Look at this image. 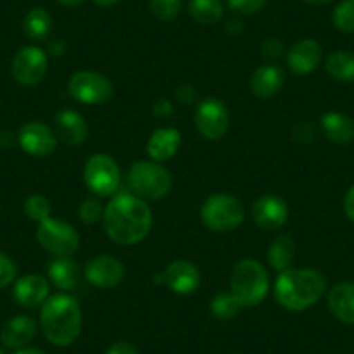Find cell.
<instances>
[{"label":"cell","instance_id":"6da1fadb","mask_svg":"<svg viewBox=\"0 0 354 354\" xmlns=\"http://www.w3.org/2000/svg\"><path fill=\"white\" fill-rule=\"evenodd\" d=\"M103 226L108 236L118 245H136L145 240L153 226L148 203L136 195L122 193L106 205Z\"/></svg>","mask_w":354,"mask_h":354},{"label":"cell","instance_id":"7a4b0ae2","mask_svg":"<svg viewBox=\"0 0 354 354\" xmlns=\"http://www.w3.org/2000/svg\"><path fill=\"white\" fill-rule=\"evenodd\" d=\"M326 290V278L322 271L287 270L280 273L274 283V299L281 308L292 313L306 311L323 297Z\"/></svg>","mask_w":354,"mask_h":354},{"label":"cell","instance_id":"3957f363","mask_svg":"<svg viewBox=\"0 0 354 354\" xmlns=\"http://www.w3.org/2000/svg\"><path fill=\"white\" fill-rule=\"evenodd\" d=\"M40 326L54 346H71L82 332V309L77 299L57 294L47 299L40 311Z\"/></svg>","mask_w":354,"mask_h":354},{"label":"cell","instance_id":"277c9868","mask_svg":"<svg viewBox=\"0 0 354 354\" xmlns=\"http://www.w3.org/2000/svg\"><path fill=\"white\" fill-rule=\"evenodd\" d=\"M230 288L241 308H254L270 292V274L259 261L243 259L231 271Z\"/></svg>","mask_w":354,"mask_h":354},{"label":"cell","instance_id":"5b68a950","mask_svg":"<svg viewBox=\"0 0 354 354\" xmlns=\"http://www.w3.org/2000/svg\"><path fill=\"white\" fill-rule=\"evenodd\" d=\"M129 185L136 196L141 200H155L165 198L172 189V176L169 170L158 162L153 160H141L136 162L129 170Z\"/></svg>","mask_w":354,"mask_h":354},{"label":"cell","instance_id":"8992f818","mask_svg":"<svg viewBox=\"0 0 354 354\" xmlns=\"http://www.w3.org/2000/svg\"><path fill=\"white\" fill-rule=\"evenodd\" d=\"M200 219L203 226L216 233H227L233 231L243 223L245 207L236 196L227 193H216L210 195L200 209Z\"/></svg>","mask_w":354,"mask_h":354},{"label":"cell","instance_id":"52a82bcc","mask_svg":"<svg viewBox=\"0 0 354 354\" xmlns=\"http://www.w3.org/2000/svg\"><path fill=\"white\" fill-rule=\"evenodd\" d=\"M85 185L94 195L111 196L122 185V172L118 163L106 153H97L87 160L84 169Z\"/></svg>","mask_w":354,"mask_h":354},{"label":"cell","instance_id":"ba28073f","mask_svg":"<svg viewBox=\"0 0 354 354\" xmlns=\"http://www.w3.org/2000/svg\"><path fill=\"white\" fill-rule=\"evenodd\" d=\"M37 240L49 254L56 255V257H70L80 245V236H78L77 230L71 224L54 219V217L39 223Z\"/></svg>","mask_w":354,"mask_h":354},{"label":"cell","instance_id":"9c48e42d","mask_svg":"<svg viewBox=\"0 0 354 354\" xmlns=\"http://www.w3.org/2000/svg\"><path fill=\"white\" fill-rule=\"evenodd\" d=\"M68 93L75 101L84 104H103L113 96V84L97 71H77L68 82Z\"/></svg>","mask_w":354,"mask_h":354},{"label":"cell","instance_id":"30bf717a","mask_svg":"<svg viewBox=\"0 0 354 354\" xmlns=\"http://www.w3.org/2000/svg\"><path fill=\"white\" fill-rule=\"evenodd\" d=\"M47 68H49L47 54L40 47L26 46L16 53L11 64V73L18 84L32 87L44 80Z\"/></svg>","mask_w":354,"mask_h":354},{"label":"cell","instance_id":"8fae6325","mask_svg":"<svg viewBox=\"0 0 354 354\" xmlns=\"http://www.w3.org/2000/svg\"><path fill=\"white\" fill-rule=\"evenodd\" d=\"M195 125L200 134L210 141H219L230 129V111L216 97L202 101L195 111Z\"/></svg>","mask_w":354,"mask_h":354},{"label":"cell","instance_id":"7c38bea8","mask_svg":"<svg viewBox=\"0 0 354 354\" xmlns=\"http://www.w3.org/2000/svg\"><path fill=\"white\" fill-rule=\"evenodd\" d=\"M84 274L91 285L110 290L124 281L125 266L113 255H97L85 264Z\"/></svg>","mask_w":354,"mask_h":354},{"label":"cell","instance_id":"4fadbf2b","mask_svg":"<svg viewBox=\"0 0 354 354\" xmlns=\"http://www.w3.org/2000/svg\"><path fill=\"white\" fill-rule=\"evenodd\" d=\"M18 142L25 153L32 156H49L56 151L57 138L44 122H28L18 132Z\"/></svg>","mask_w":354,"mask_h":354},{"label":"cell","instance_id":"5bb4252c","mask_svg":"<svg viewBox=\"0 0 354 354\" xmlns=\"http://www.w3.org/2000/svg\"><path fill=\"white\" fill-rule=\"evenodd\" d=\"M163 283L174 294L189 295L198 290L202 283V274L193 262L179 259L167 266V270L163 271Z\"/></svg>","mask_w":354,"mask_h":354},{"label":"cell","instance_id":"9a60e30c","mask_svg":"<svg viewBox=\"0 0 354 354\" xmlns=\"http://www.w3.org/2000/svg\"><path fill=\"white\" fill-rule=\"evenodd\" d=\"M252 219L261 230L274 231L285 226L288 219V205L277 195H264L252 205Z\"/></svg>","mask_w":354,"mask_h":354},{"label":"cell","instance_id":"2e32d148","mask_svg":"<svg viewBox=\"0 0 354 354\" xmlns=\"http://www.w3.org/2000/svg\"><path fill=\"white\" fill-rule=\"evenodd\" d=\"M323 57L322 46L313 39H302L288 49L287 59L288 70L295 75H309L319 66Z\"/></svg>","mask_w":354,"mask_h":354},{"label":"cell","instance_id":"e0dca14e","mask_svg":"<svg viewBox=\"0 0 354 354\" xmlns=\"http://www.w3.org/2000/svg\"><path fill=\"white\" fill-rule=\"evenodd\" d=\"M49 280L42 274L30 273L19 278L12 288L15 301L23 308H39L49 299Z\"/></svg>","mask_w":354,"mask_h":354},{"label":"cell","instance_id":"ac0fdd59","mask_svg":"<svg viewBox=\"0 0 354 354\" xmlns=\"http://www.w3.org/2000/svg\"><path fill=\"white\" fill-rule=\"evenodd\" d=\"M37 333V322L32 316L18 315L0 330V340L8 349H25Z\"/></svg>","mask_w":354,"mask_h":354},{"label":"cell","instance_id":"d6986e66","mask_svg":"<svg viewBox=\"0 0 354 354\" xmlns=\"http://www.w3.org/2000/svg\"><path fill=\"white\" fill-rule=\"evenodd\" d=\"M181 146V132L174 127H162L151 134L146 145L149 158L153 162H167L172 158Z\"/></svg>","mask_w":354,"mask_h":354},{"label":"cell","instance_id":"ffe728a7","mask_svg":"<svg viewBox=\"0 0 354 354\" xmlns=\"http://www.w3.org/2000/svg\"><path fill=\"white\" fill-rule=\"evenodd\" d=\"M285 73L280 66L277 64H264V66L257 68L252 73L250 78V88L254 96L262 97H273L274 94L280 93V88L283 87Z\"/></svg>","mask_w":354,"mask_h":354},{"label":"cell","instance_id":"44dd1931","mask_svg":"<svg viewBox=\"0 0 354 354\" xmlns=\"http://www.w3.org/2000/svg\"><path fill=\"white\" fill-rule=\"evenodd\" d=\"M56 131L61 141L70 146L82 145L88 136L85 118L75 110H61L56 115Z\"/></svg>","mask_w":354,"mask_h":354},{"label":"cell","instance_id":"7402d4cb","mask_svg":"<svg viewBox=\"0 0 354 354\" xmlns=\"http://www.w3.org/2000/svg\"><path fill=\"white\" fill-rule=\"evenodd\" d=\"M328 309L339 322L346 325H354V283L344 281L337 283L328 292Z\"/></svg>","mask_w":354,"mask_h":354},{"label":"cell","instance_id":"603a6c76","mask_svg":"<svg viewBox=\"0 0 354 354\" xmlns=\"http://www.w3.org/2000/svg\"><path fill=\"white\" fill-rule=\"evenodd\" d=\"M323 134L335 145H349L354 141V120L339 111H326L319 120Z\"/></svg>","mask_w":354,"mask_h":354},{"label":"cell","instance_id":"cb8c5ba5","mask_svg":"<svg viewBox=\"0 0 354 354\" xmlns=\"http://www.w3.org/2000/svg\"><path fill=\"white\" fill-rule=\"evenodd\" d=\"M49 281L59 290L70 292L80 283V270L70 257H56L47 266Z\"/></svg>","mask_w":354,"mask_h":354},{"label":"cell","instance_id":"d4e9b609","mask_svg":"<svg viewBox=\"0 0 354 354\" xmlns=\"http://www.w3.org/2000/svg\"><path fill=\"white\" fill-rule=\"evenodd\" d=\"M295 255V241L290 234H280L274 238L268 248V261L273 270L283 271L290 270V264Z\"/></svg>","mask_w":354,"mask_h":354},{"label":"cell","instance_id":"484cf974","mask_svg":"<svg viewBox=\"0 0 354 354\" xmlns=\"http://www.w3.org/2000/svg\"><path fill=\"white\" fill-rule=\"evenodd\" d=\"M23 30L30 40L39 42V40L49 37L50 30H53V18L44 8H33L26 12L25 19H23Z\"/></svg>","mask_w":354,"mask_h":354},{"label":"cell","instance_id":"4316f807","mask_svg":"<svg viewBox=\"0 0 354 354\" xmlns=\"http://www.w3.org/2000/svg\"><path fill=\"white\" fill-rule=\"evenodd\" d=\"M325 70L333 80L354 82V53L351 50H335L325 61Z\"/></svg>","mask_w":354,"mask_h":354},{"label":"cell","instance_id":"83f0119b","mask_svg":"<svg viewBox=\"0 0 354 354\" xmlns=\"http://www.w3.org/2000/svg\"><path fill=\"white\" fill-rule=\"evenodd\" d=\"M189 15L200 25H214L224 15L221 0H189Z\"/></svg>","mask_w":354,"mask_h":354},{"label":"cell","instance_id":"f1b7e54d","mask_svg":"<svg viewBox=\"0 0 354 354\" xmlns=\"http://www.w3.org/2000/svg\"><path fill=\"white\" fill-rule=\"evenodd\" d=\"M241 306L238 304L236 299L233 297V294H217L216 297L210 302V311L216 316L217 319H233L234 316L240 313Z\"/></svg>","mask_w":354,"mask_h":354},{"label":"cell","instance_id":"f546056e","mask_svg":"<svg viewBox=\"0 0 354 354\" xmlns=\"http://www.w3.org/2000/svg\"><path fill=\"white\" fill-rule=\"evenodd\" d=\"M332 23L339 32L354 33V0H342L333 9Z\"/></svg>","mask_w":354,"mask_h":354},{"label":"cell","instance_id":"4dcf8cb0","mask_svg":"<svg viewBox=\"0 0 354 354\" xmlns=\"http://www.w3.org/2000/svg\"><path fill=\"white\" fill-rule=\"evenodd\" d=\"M148 8L160 21H174L181 12V0H148Z\"/></svg>","mask_w":354,"mask_h":354},{"label":"cell","instance_id":"1f68e13d","mask_svg":"<svg viewBox=\"0 0 354 354\" xmlns=\"http://www.w3.org/2000/svg\"><path fill=\"white\" fill-rule=\"evenodd\" d=\"M25 214L28 219L35 221V223H42V221L50 217V202L44 195H30L25 202Z\"/></svg>","mask_w":354,"mask_h":354},{"label":"cell","instance_id":"d6a6232c","mask_svg":"<svg viewBox=\"0 0 354 354\" xmlns=\"http://www.w3.org/2000/svg\"><path fill=\"white\" fill-rule=\"evenodd\" d=\"M104 209L101 207V203L94 198L85 200L84 203L78 209V217L82 219V223L85 224H94L97 223L100 219H103Z\"/></svg>","mask_w":354,"mask_h":354},{"label":"cell","instance_id":"836d02e7","mask_svg":"<svg viewBox=\"0 0 354 354\" xmlns=\"http://www.w3.org/2000/svg\"><path fill=\"white\" fill-rule=\"evenodd\" d=\"M227 8L240 16H250L262 11L268 0H226Z\"/></svg>","mask_w":354,"mask_h":354},{"label":"cell","instance_id":"e575fe53","mask_svg":"<svg viewBox=\"0 0 354 354\" xmlns=\"http://www.w3.org/2000/svg\"><path fill=\"white\" fill-rule=\"evenodd\" d=\"M16 264L9 255L0 252V288H6L15 281Z\"/></svg>","mask_w":354,"mask_h":354},{"label":"cell","instance_id":"d590c367","mask_svg":"<svg viewBox=\"0 0 354 354\" xmlns=\"http://www.w3.org/2000/svg\"><path fill=\"white\" fill-rule=\"evenodd\" d=\"M262 50L268 57H280L283 53V44L278 39H266L262 42Z\"/></svg>","mask_w":354,"mask_h":354},{"label":"cell","instance_id":"8d00e7d4","mask_svg":"<svg viewBox=\"0 0 354 354\" xmlns=\"http://www.w3.org/2000/svg\"><path fill=\"white\" fill-rule=\"evenodd\" d=\"M106 354H138V349L131 342H127V340H120V342H115L106 351Z\"/></svg>","mask_w":354,"mask_h":354},{"label":"cell","instance_id":"74e56055","mask_svg":"<svg viewBox=\"0 0 354 354\" xmlns=\"http://www.w3.org/2000/svg\"><path fill=\"white\" fill-rule=\"evenodd\" d=\"M153 113H155L156 118H169L174 113L172 104L167 100H158L155 103V106H153Z\"/></svg>","mask_w":354,"mask_h":354},{"label":"cell","instance_id":"f35d334b","mask_svg":"<svg viewBox=\"0 0 354 354\" xmlns=\"http://www.w3.org/2000/svg\"><path fill=\"white\" fill-rule=\"evenodd\" d=\"M344 212H346L347 219L354 223V185L346 193V198H344Z\"/></svg>","mask_w":354,"mask_h":354},{"label":"cell","instance_id":"ab89813d","mask_svg":"<svg viewBox=\"0 0 354 354\" xmlns=\"http://www.w3.org/2000/svg\"><path fill=\"white\" fill-rule=\"evenodd\" d=\"M15 141V136L9 131H0V149H6L12 145Z\"/></svg>","mask_w":354,"mask_h":354},{"label":"cell","instance_id":"60d3db41","mask_svg":"<svg viewBox=\"0 0 354 354\" xmlns=\"http://www.w3.org/2000/svg\"><path fill=\"white\" fill-rule=\"evenodd\" d=\"M93 2L96 6H100V8H110V6L118 4L120 0H93Z\"/></svg>","mask_w":354,"mask_h":354},{"label":"cell","instance_id":"b9f144b4","mask_svg":"<svg viewBox=\"0 0 354 354\" xmlns=\"http://www.w3.org/2000/svg\"><path fill=\"white\" fill-rule=\"evenodd\" d=\"M56 2H59L61 6H66V8H77L84 0H56Z\"/></svg>","mask_w":354,"mask_h":354},{"label":"cell","instance_id":"7bdbcfd3","mask_svg":"<svg viewBox=\"0 0 354 354\" xmlns=\"http://www.w3.org/2000/svg\"><path fill=\"white\" fill-rule=\"evenodd\" d=\"M15 354H44L40 349H33V347H25V349L16 351Z\"/></svg>","mask_w":354,"mask_h":354},{"label":"cell","instance_id":"ee69618b","mask_svg":"<svg viewBox=\"0 0 354 354\" xmlns=\"http://www.w3.org/2000/svg\"><path fill=\"white\" fill-rule=\"evenodd\" d=\"M302 2H306V4H311V6H325V4H330L332 0H302Z\"/></svg>","mask_w":354,"mask_h":354},{"label":"cell","instance_id":"f6af8a7d","mask_svg":"<svg viewBox=\"0 0 354 354\" xmlns=\"http://www.w3.org/2000/svg\"><path fill=\"white\" fill-rule=\"evenodd\" d=\"M0 354H8L4 349H0Z\"/></svg>","mask_w":354,"mask_h":354}]
</instances>
